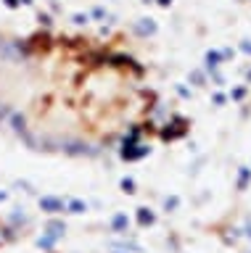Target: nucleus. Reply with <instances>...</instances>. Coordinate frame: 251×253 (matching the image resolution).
I'll use <instances>...</instances> for the list:
<instances>
[{
  "label": "nucleus",
  "mask_w": 251,
  "mask_h": 253,
  "mask_svg": "<svg viewBox=\"0 0 251 253\" xmlns=\"http://www.w3.org/2000/svg\"><path fill=\"white\" fill-rule=\"evenodd\" d=\"M156 90L124 45L77 32H0V134L37 153L103 158L151 124Z\"/></svg>",
  "instance_id": "nucleus-1"
},
{
  "label": "nucleus",
  "mask_w": 251,
  "mask_h": 253,
  "mask_svg": "<svg viewBox=\"0 0 251 253\" xmlns=\"http://www.w3.org/2000/svg\"><path fill=\"white\" fill-rule=\"evenodd\" d=\"M238 3H241V5H246L249 11H251V0H238Z\"/></svg>",
  "instance_id": "nucleus-3"
},
{
  "label": "nucleus",
  "mask_w": 251,
  "mask_h": 253,
  "mask_svg": "<svg viewBox=\"0 0 251 253\" xmlns=\"http://www.w3.org/2000/svg\"><path fill=\"white\" fill-rule=\"evenodd\" d=\"M48 253H98V251H48Z\"/></svg>",
  "instance_id": "nucleus-2"
}]
</instances>
